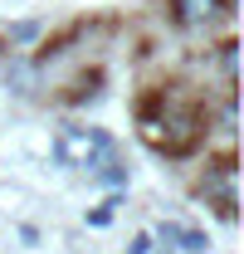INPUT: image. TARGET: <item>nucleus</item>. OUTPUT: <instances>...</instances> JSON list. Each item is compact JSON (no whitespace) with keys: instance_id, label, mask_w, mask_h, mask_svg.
Segmentation results:
<instances>
[{"instance_id":"obj_1","label":"nucleus","mask_w":244,"mask_h":254,"mask_svg":"<svg viewBox=\"0 0 244 254\" xmlns=\"http://www.w3.org/2000/svg\"><path fill=\"white\" fill-rule=\"evenodd\" d=\"M205 132V118L200 108L181 103L176 93H156L147 108H142V142L152 152H166V157H185Z\"/></svg>"},{"instance_id":"obj_2","label":"nucleus","mask_w":244,"mask_h":254,"mask_svg":"<svg viewBox=\"0 0 244 254\" xmlns=\"http://www.w3.org/2000/svg\"><path fill=\"white\" fill-rule=\"evenodd\" d=\"M108 152H113V142L103 132H93V127H68V132H59V157L68 166H98V161H108Z\"/></svg>"},{"instance_id":"obj_3","label":"nucleus","mask_w":244,"mask_h":254,"mask_svg":"<svg viewBox=\"0 0 244 254\" xmlns=\"http://www.w3.org/2000/svg\"><path fill=\"white\" fill-rule=\"evenodd\" d=\"M171 10H176L181 25L200 30V25H210V20H220V15L230 10V0H171Z\"/></svg>"}]
</instances>
